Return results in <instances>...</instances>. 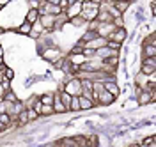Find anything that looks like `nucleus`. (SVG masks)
Wrapping results in <instances>:
<instances>
[{
	"mask_svg": "<svg viewBox=\"0 0 156 147\" xmlns=\"http://www.w3.org/2000/svg\"><path fill=\"white\" fill-rule=\"evenodd\" d=\"M98 11H99V4L98 2H82V12H80V16H82V20L85 21V23H90V21H94L98 18Z\"/></svg>",
	"mask_w": 156,
	"mask_h": 147,
	"instance_id": "nucleus-1",
	"label": "nucleus"
},
{
	"mask_svg": "<svg viewBox=\"0 0 156 147\" xmlns=\"http://www.w3.org/2000/svg\"><path fill=\"white\" fill-rule=\"evenodd\" d=\"M41 59L44 60V62H50V64H55L58 59H62L66 53L62 51V50L58 48V46H53V48H46V50H43L41 53Z\"/></svg>",
	"mask_w": 156,
	"mask_h": 147,
	"instance_id": "nucleus-2",
	"label": "nucleus"
},
{
	"mask_svg": "<svg viewBox=\"0 0 156 147\" xmlns=\"http://www.w3.org/2000/svg\"><path fill=\"white\" fill-rule=\"evenodd\" d=\"M126 39H128V30L126 29H115L110 36H108L107 41H114L117 44H124Z\"/></svg>",
	"mask_w": 156,
	"mask_h": 147,
	"instance_id": "nucleus-3",
	"label": "nucleus"
},
{
	"mask_svg": "<svg viewBox=\"0 0 156 147\" xmlns=\"http://www.w3.org/2000/svg\"><path fill=\"white\" fill-rule=\"evenodd\" d=\"M80 12H82V2H80V0H69V7L66 9V16H68V20L80 16Z\"/></svg>",
	"mask_w": 156,
	"mask_h": 147,
	"instance_id": "nucleus-4",
	"label": "nucleus"
},
{
	"mask_svg": "<svg viewBox=\"0 0 156 147\" xmlns=\"http://www.w3.org/2000/svg\"><path fill=\"white\" fill-rule=\"evenodd\" d=\"M103 90H107L108 94H112L115 99L121 96V87H119L117 80H108V82H103Z\"/></svg>",
	"mask_w": 156,
	"mask_h": 147,
	"instance_id": "nucleus-5",
	"label": "nucleus"
},
{
	"mask_svg": "<svg viewBox=\"0 0 156 147\" xmlns=\"http://www.w3.org/2000/svg\"><path fill=\"white\" fill-rule=\"evenodd\" d=\"M136 105L138 107H147V105H154V99L151 98V94H149V90H142L138 96L135 98Z\"/></svg>",
	"mask_w": 156,
	"mask_h": 147,
	"instance_id": "nucleus-6",
	"label": "nucleus"
},
{
	"mask_svg": "<svg viewBox=\"0 0 156 147\" xmlns=\"http://www.w3.org/2000/svg\"><path fill=\"white\" fill-rule=\"evenodd\" d=\"M98 101H99V107H110V105L115 101V98H114L112 94H108L107 90H103V92H99Z\"/></svg>",
	"mask_w": 156,
	"mask_h": 147,
	"instance_id": "nucleus-7",
	"label": "nucleus"
},
{
	"mask_svg": "<svg viewBox=\"0 0 156 147\" xmlns=\"http://www.w3.org/2000/svg\"><path fill=\"white\" fill-rule=\"evenodd\" d=\"M105 44H107V39H103V37H94L92 41H89L83 48H89V50H94V51H96V50L103 48Z\"/></svg>",
	"mask_w": 156,
	"mask_h": 147,
	"instance_id": "nucleus-8",
	"label": "nucleus"
},
{
	"mask_svg": "<svg viewBox=\"0 0 156 147\" xmlns=\"http://www.w3.org/2000/svg\"><path fill=\"white\" fill-rule=\"evenodd\" d=\"M12 32H16L20 36H30V32H32V25L27 23V21H21L16 29H12Z\"/></svg>",
	"mask_w": 156,
	"mask_h": 147,
	"instance_id": "nucleus-9",
	"label": "nucleus"
},
{
	"mask_svg": "<svg viewBox=\"0 0 156 147\" xmlns=\"http://www.w3.org/2000/svg\"><path fill=\"white\" fill-rule=\"evenodd\" d=\"M23 21H27V23H30V25L37 23V21H39L37 11H36V9H27V11H25V18H23Z\"/></svg>",
	"mask_w": 156,
	"mask_h": 147,
	"instance_id": "nucleus-10",
	"label": "nucleus"
},
{
	"mask_svg": "<svg viewBox=\"0 0 156 147\" xmlns=\"http://www.w3.org/2000/svg\"><path fill=\"white\" fill-rule=\"evenodd\" d=\"M78 105H80V112H87V110H92L94 105H92V101L85 96H78Z\"/></svg>",
	"mask_w": 156,
	"mask_h": 147,
	"instance_id": "nucleus-11",
	"label": "nucleus"
},
{
	"mask_svg": "<svg viewBox=\"0 0 156 147\" xmlns=\"http://www.w3.org/2000/svg\"><path fill=\"white\" fill-rule=\"evenodd\" d=\"M146 57H156V46H153V44H144L142 46L140 59H146Z\"/></svg>",
	"mask_w": 156,
	"mask_h": 147,
	"instance_id": "nucleus-12",
	"label": "nucleus"
},
{
	"mask_svg": "<svg viewBox=\"0 0 156 147\" xmlns=\"http://www.w3.org/2000/svg\"><path fill=\"white\" fill-rule=\"evenodd\" d=\"M112 5H114L121 14H124V12L131 7V4H129V2H124V0H112Z\"/></svg>",
	"mask_w": 156,
	"mask_h": 147,
	"instance_id": "nucleus-13",
	"label": "nucleus"
},
{
	"mask_svg": "<svg viewBox=\"0 0 156 147\" xmlns=\"http://www.w3.org/2000/svg\"><path fill=\"white\" fill-rule=\"evenodd\" d=\"M2 99L7 101V103H16V101H20V98H18V94H16L14 89H11V90H7V92H4Z\"/></svg>",
	"mask_w": 156,
	"mask_h": 147,
	"instance_id": "nucleus-14",
	"label": "nucleus"
},
{
	"mask_svg": "<svg viewBox=\"0 0 156 147\" xmlns=\"http://www.w3.org/2000/svg\"><path fill=\"white\" fill-rule=\"evenodd\" d=\"M39 101H41V105H44V107H51V103H53V92H43V94L39 96Z\"/></svg>",
	"mask_w": 156,
	"mask_h": 147,
	"instance_id": "nucleus-15",
	"label": "nucleus"
},
{
	"mask_svg": "<svg viewBox=\"0 0 156 147\" xmlns=\"http://www.w3.org/2000/svg\"><path fill=\"white\" fill-rule=\"evenodd\" d=\"M69 27H73V29H83V27H87V23L82 20V16H76V18L69 20Z\"/></svg>",
	"mask_w": 156,
	"mask_h": 147,
	"instance_id": "nucleus-16",
	"label": "nucleus"
},
{
	"mask_svg": "<svg viewBox=\"0 0 156 147\" xmlns=\"http://www.w3.org/2000/svg\"><path fill=\"white\" fill-rule=\"evenodd\" d=\"M80 112V105H78V98H71V103H69L68 114H76Z\"/></svg>",
	"mask_w": 156,
	"mask_h": 147,
	"instance_id": "nucleus-17",
	"label": "nucleus"
},
{
	"mask_svg": "<svg viewBox=\"0 0 156 147\" xmlns=\"http://www.w3.org/2000/svg\"><path fill=\"white\" fill-rule=\"evenodd\" d=\"M73 140L78 144V147H85L87 145V135H83V133H82V135H75Z\"/></svg>",
	"mask_w": 156,
	"mask_h": 147,
	"instance_id": "nucleus-18",
	"label": "nucleus"
},
{
	"mask_svg": "<svg viewBox=\"0 0 156 147\" xmlns=\"http://www.w3.org/2000/svg\"><path fill=\"white\" fill-rule=\"evenodd\" d=\"M25 112H27V119H29V124L30 122H37L39 121V115L32 110V108H25Z\"/></svg>",
	"mask_w": 156,
	"mask_h": 147,
	"instance_id": "nucleus-19",
	"label": "nucleus"
},
{
	"mask_svg": "<svg viewBox=\"0 0 156 147\" xmlns=\"http://www.w3.org/2000/svg\"><path fill=\"white\" fill-rule=\"evenodd\" d=\"M140 64H144V66H151V68H156V57H146V59H140Z\"/></svg>",
	"mask_w": 156,
	"mask_h": 147,
	"instance_id": "nucleus-20",
	"label": "nucleus"
},
{
	"mask_svg": "<svg viewBox=\"0 0 156 147\" xmlns=\"http://www.w3.org/2000/svg\"><path fill=\"white\" fill-rule=\"evenodd\" d=\"M4 76H5L7 80H9V82H12V80L16 78V71H14L12 68H9V66H7V69L4 71Z\"/></svg>",
	"mask_w": 156,
	"mask_h": 147,
	"instance_id": "nucleus-21",
	"label": "nucleus"
},
{
	"mask_svg": "<svg viewBox=\"0 0 156 147\" xmlns=\"http://www.w3.org/2000/svg\"><path fill=\"white\" fill-rule=\"evenodd\" d=\"M138 144H142V145H151V144H154V135L151 133L149 137H144L142 140H138Z\"/></svg>",
	"mask_w": 156,
	"mask_h": 147,
	"instance_id": "nucleus-22",
	"label": "nucleus"
},
{
	"mask_svg": "<svg viewBox=\"0 0 156 147\" xmlns=\"http://www.w3.org/2000/svg\"><path fill=\"white\" fill-rule=\"evenodd\" d=\"M0 122H2L4 126L7 128V126L11 124V119H9V115H7V114H0Z\"/></svg>",
	"mask_w": 156,
	"mask_h": 147,
	"instance_id": "nucleus-23",
	"label": "nucleus"
},
{
	"mask_svg": "<svg viewBox=\"0 0 156 147\" xmlns=\"http://www.w3.org/2000/svg\"><path fill=\"white\" fill-rule=\"evenodd\" d=\"M0 57L5 59V48H4V46H0Z\"/></svg>",
	"mask_w": 156,
	"mask_h": 147,
	"instance_id": "nucleus-24",
	"label": "nucleus"
},
{
	"mask_svg": "<svg viewBox=\"0 0 156 147\" xmlns=\"http://www.w3.org/2000/svg\"><path fill=\"white\" fill-rule=\"evenodd\" d=\"M4 34H5V30H4V27H2V25H0V39H2V36H4Z\"/></svg>",
	"mask_w": 156,
	"mask_h": 147,
	"instance_id": "nucleus-25",
	"label": "nucleus"
},
{
	"mask_svg": "<svg viewBox=\"0 0 156 147\" xmlns=\"http://www.w3.org/2000/svg\"><path fill=\"white\" fill-rule=\"evenodd\" d=\"M4 64H5V59H2V57H0V66H4Z\"/></svg>",
	"mask_w": 156,
	"mask_h": 147,
	"instance_id": "nucleus-26",
	"label": "nucleus"
}]
</instances>
